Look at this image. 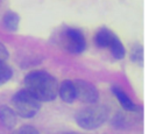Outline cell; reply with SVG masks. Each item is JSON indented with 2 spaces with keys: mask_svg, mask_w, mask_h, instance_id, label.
<instances>
[{
  "mask_svg": "<svg viewBox=\"0 0 149 134\" xmlns=\"http://www.w3.org/2000/svg\"><path fill=\"white\" fill-rule=\"evenodd\" d=\"M130 58L133 62L142 65L143 64V47L141 44H135L130 52Z\"/></svg>",
  "mask_w": 149,
  "mask_h": 134,
  "instance_id": "obj_13",
  "label": "cell"
},
{
  "mask_svg": "<svg viewBox=\"0 0 149 134\" xmlns=\"http://www.w3.org/2000/svg\"><path fill=\"white\" fill-rule=\"evenodd\" d=\"M73 84L76 87V94L78 99H80L86 104H92V105L98 101L99 92L93 84L84 79L73 80Z\"/></svg>",
  "mask_w": 149,
  "mask_h": 134,
  "instance_id": "obj_5",
  "label": "cell"
},
{
  "mask_svg": "<svg viewBox=\"0 0 149 134\" xmlns=\"http://www.w3.org/2000/svg\"><path fill=\"white\" fill-rule=\"evenodd\" d=\"M2 23H3V27L7 30L16 31L17 28H19V23H20V16H19L17 13H15L13 10L6 12L3 17H2Z\"/></svg>",
  "mask_w": 149,
  "mask_h": 134,
  "instance_id": "obj_10",
  "label": "cell"
},
{
  "mask_svg": "<svg viewBox=\"0 0 149 134\" xmlns=\"http://www.w3.org/2000/svg\"><path fill=\"white\" fill-rule=\"evenodd\" d=\"M112 91H113V93L115 94V97L118 98L119 103L121 104V106L125 110H127V111H136L137 110V106L134 104V101L130 99V97L122 89H120L118 86H113Z\"/></svg>",
  "mask_w": 149,
  "mask_h": 134,
  "instance_id": "obj_9",
  "label": "cell"
},
{
  "mask_svg": "<svg viewBox=\"0 0 149 134\" xmlns=\"http://www.w3.org/2000/svg\"><path fill=\"white\" fill-rule=\"evenodd\" d=\"M115 37H116V35L111 29L102 27L97 31L94 41H95V44L100 48H109V45L112 44V42L114 41Z\"/></svg>",
  "mask_w": 149,
  "mask_h": 134,
  "instance_id": "obj_7",
  "label": "cell"
},
{
  "mask_svg": "<svg viewBox=\"0 0 149 134\" xmlns=\"http://www.w3.org/2000/svg\"><path fill=\"white\" fill-rule=\"evenodd\" d=\"M0 121L6 128H13L17 122V115L13 108L7 105L0 106Z\"/></svg>",
  "mask_w": 149,
  "mask_h": 134,
  "instance_id": "obj_8",
  "label": "cell"
},
{
  "mask_svg": "<svg viewBox=\"0 0 149 134\" xmlns=\"http://www.w3.org/2000/svg\"><path fill=\"white\" fill-rule=\"evenodd\" d=\"M12 134H40V132L34 126L24 125L22 127H19L17 129H15Z\"/></svg>",
  "mask_w": 149,
  "mask_h": 134,
  "instance_id": "obj_14",
  "label": "cell"
},
{
  "mask_svg": "<svg viewBox=\"0 0 149 134\" xmlns=\"http://www.w3.org/2000/svg\"><path fill=\"white\" fill-rule=\"evenodd\" d=\"M26 90L40 101H52L58 93L57 79L44 70L31 71L24 77Z\"/></svg>",
  "mask_w": 149,
  "mask_h": 134,
  "instance_id": "obj_1",
  "label": "cell"
},
{
  "mask_svg": "<svg viewBox=\"0 0 149 134\" xmlns=\"http://www.w3.org/2000/svg\"><path fill=\"white\" fill-rule=\"evenodd\" d=\"M12 103L15 108L16 115L24 119L33 118L41 108V101L36 99L31 93H29L26 89L17 91L13 96Z\"/></svg>",
  "mask_w": 149,
  "mask_h": 134,
  "instance_id": "obj_3",
  "label": "cell"
},
{
  "mask_svg": "<svg viewBox=\"0 0 149 134\" xmlns=\"http://www.w3.org/2000/svg\"><path fill=\"white\" fill-rule=\"evenodd\" d=\"M13 76V70L12 68L6 64L5 62L0 61V86L5 83H7Z\"/></svg>",
  "mask_w": 149,
  "mask_h": 134,
  "instance_id": "obj_12",
  "label": "cell"
},
{
  "mask_svg": "<svg viewBox=\"0 0 149 134\" xmlns=\"http://www.w3.org/2000/svg\"><path fill=\"white\" fill-rule=\"evenodd\" d=\"M107 117L108 111L105 106L92 105L78 111L74 119L79 127L87 131H92L99 128L106 121Z\"/></svg>",
  "mask_w": 149,
  "mask_h": 134,
  "instance_id": "obj_2",
  "label": "cell"
},
{
  "mask_svg": "<svg viewBox=\"0 0 149 134\" xmlns=\"http://www.w3.org/2000/svg\"><path fill=\"white\" fill-rule=\"evenodd\" d=\"M9 56V52L7 50V48L3 45V43L0 41V61L1 62H5Z\"/></svg>",
  "mask_w": 149,
  "mask_h": 134,
  "instance_id": "obj_15",
  "label": "cell"
},
{
  "mask_svg": "<svg viewBox=\"0 0 149 134\" xmlns=\"http://www.w3.org/2000/svg\"><path fill=\"white\" fill-rule=\"evenodd\" d=\"M58 42L66 51L80 54L86 48V40L81 30L73 27H64L58 36Z\"/></svg>",
  "mask_w": 149,
  "mask_h": 134,
  "instance_id": "obj_4",
  "label": "cell"
},
{
  "mask_svg": "<svg viewBox=\"0 0 149 134\" xmlns=\"http://www.w3.org/2000/svg\"><path fill=\"white\" fill-rule=\"evenodd\" d=\"M58 93H59V96H61L63 101H65V103H73L77 99L76 87H74L73 80H70V79L64 80L59 85Z\"/></svg>",
  "mask_w": 149,
  "mask_h": 134,
  "instance_id": "obj_6",
  "label": "cell"
},
{
  "mask_svg": "<svg viewBox=\"0 0 149 134\" xmlns=\"http://www.w3.org/2000/svg\"><path fill=\"white\" fill-rule=\"evenodd\" d=\"M108 49L111 50V54L113 55V57L116 59H122L126 55V49H125L121 40L118 36L114 38V41L112 42V44L109 45Z\"/></svg>",
  "mask_w": 149,
  "mask_h": 134,
  "instance_id": "obj_11",
  "label": "cell"
}]
</instances>
